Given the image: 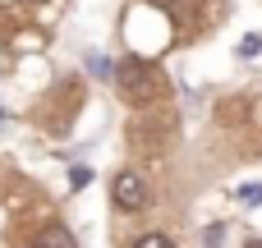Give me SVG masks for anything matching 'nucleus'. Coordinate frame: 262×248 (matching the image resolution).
Segmentation results:
<instances>
[{
  "mask_svg": "<svg viewBox=\"0 0 262 248\" xmlns=\"http://www.w3.org/2000/svg\"><path fill=\"white\" fill-rule=\"evenodd\" d=\"M111 198H115L120 212H143L147 207V179L138 170H120L115 184H111Z\"/></svg>",
  "mask_w": 262,
  "mask_h": 248,
  "instance_id": "1",
  "label": "nucleus"
},
{
  "mask_svg": "<svg viewBox=\"0 0 262 248\" xmlns=\"http://www.w3.org/2000/svg\"><path fill=\"white\" fill-rule=\"evenodd\" d=\"M115 78H120V87H124V92L143 97V87H147V64H138V60H120Z\"/></svg>",
  "mask_w": 262,
  "mask_h": 248,
  "instance_id": "2",
  "label": "nucleus"
},
{
  "mask_svg": "<svg viewBox=\"0 0 262 248\" xmlns=\"http://www.w3.org/2000/svg\"><path fill=\"white\" fill-rule=\"evenodd\" d=\"M37 248H78V244H74V235H69L64 226H46V230H41V244H37Z\"/></svg>",
  "mask_w": 262,
  "mask_h": 248,
  "instance_id": "3",
  "label": "nucleus"
},
{
  "mask_svg": "<svg viewBox=\"0 0 262 248\" xmlns=\"http://www.w3.org/2000/svg\"><path fill=\"white\" fill-rule=\"evenodd\" d=\"M235 198H239L244 207H262V179H249V184H239V189H235Z\"/></svg>",
  "mask_w": 262,
  "mask_h": 248,
  "instance_id": "4",
  "label": "nucleus"
},
{
  "mask_svg": "<svg viewBox=\"0 0 262 248\" xmlns=\"http://www.w3.org/2000/svg\"><path fill=\"white\" fill-rule=\"evenodd\" d=\"M134 248H175V244H170L166 235H157V230H152V235H138V239H134Z\"/></svg>",
  "mask_w": 262,
  "mask_h": 248,
  "instance_id": "5",
  "label": "nucleus"
},
{
  "mask_svg": "<svg viewBox=\"0 0 262 248\" xmlns=\"http://www.w3.org/2000/svg\"><path fill=\"white\" fill-rule=\"evenodd\" d=\"M69 184H74V189H88V184H92V170H88V166H74V170H69Z\"/></svg>",
  "mask_w": 262,
  "mask_h": 248,
  "instance_id": "6",
  "label": "nucleus"
},
{
  "mask_svg": "<svg viewBox=\"0 0 262 248\" xmlns=\"http://www.w3.org/2000/svg\"><path fill=\"white\" fill-rule=\"evenodd\" d=\"M262 51V37H244V41H239V55H258Z\"/></svg>",
  "mask_w": 262,
  "mask_h": 248,
  "instance_id": "7",
  "label": "nucleus"
},
{
  "mask_svg": "<svg viewBox=\"0 0 262 248\" xmlns=\"http://www.w3.org/2000/svg\"><path fill=\"white\" fill-rule=\"evenodd\" d=\"M203 244H207V248H221V226H207V235H203Z\"/></svg>",
  "mask_w": 262,
  "mask_h": 248,
  "instance_id": "8",
  "label": "nucleus"
},
{
  "mask_svg": "<svg viewBox=\"0 0 262 248\" xmlns=\"http://www.w3.org/2000/svg\"><path fill=\"white\" fill-rule=\"evenodd\" d=\"M32 248H37V244H32Z\"/></svg>",
  "mask_w": 262,
  "mask_h": 248,
  "instance_id": "9",
  "label": "nucleus"
}]
</instances>
